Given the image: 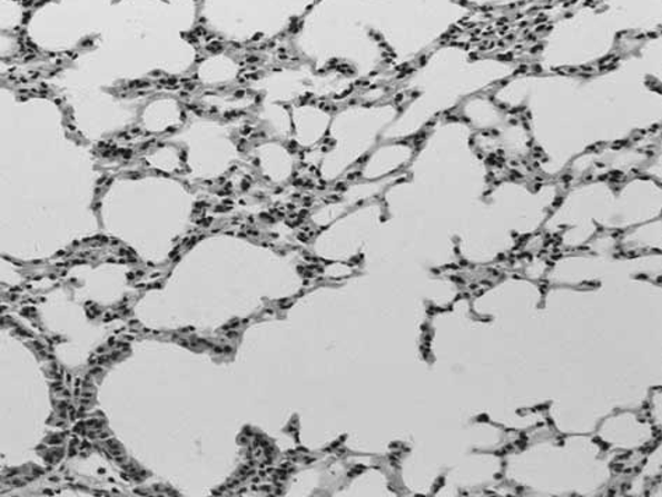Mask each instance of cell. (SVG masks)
Returning <instances> with one entry per match:
<instances>
[{"label":"cell","mask_w":662,"mask_h":497,"mask_svg":"<svg viewBox=\"0 0 662 497\" xmlns=\"http://www.w3.org/2000/svg\"><path fill=\"white\" fill-rule=\"evenodd\" d=\"M107 447L110 451L121 449V445H119L117 440H107Z\"/></svg>","instance_id":"7a4b0ae2"},{"label":"cell","mask_w":662,"mask_h":497,"mask_svg":"<svg viewBox=\"0 0 662 497\" xmlns=\"http://www.w3.org/2000/svg\"><path fill=\"white\" fill-rule=\"evenodd\" d=\"M101 369L100 368H96L93 371H91V374L97 375L100 374Z\"/></svg>","instance_id":"7c38bea8"},{"label":"cell","mask_w":662,"mask_h":497,"mask_svg":"<svg viewBox=\"0 0 662 497\" xmlns=\"http://www.w3.org/2000/svg\"><path fill=\"white\" fill-rule=\"evenodd\" d=\"M238 325H240V324H238V321H235V324H231L229 326H225L224 329L225 330L236 329V327H238Z\"/></svg>","instance_id":"5b68a950"},{"label":"cell","mask_w":662,"mask_h":497,"mask_svg":"<svg viewBox=\"0 0 662 497\" xmlns=\"http://www.w3.org/2000/svg\"><path fill=\"white\" fill-rule=\"evenodd\" d=\"M23 8L14 0H0V29H16L23 21Z\"/></svg>","instance_id":"6da1fadb"},{"label":"cell","mask_w":662,"mask_h":497,"mask_svg":"<svg viewBox=\"0 0 662 497\" xmlns=\"http://www.w3.org/2000/svg\"><path fill=\"white\" fill-rule=\"evenodd\" d=\"M48 444H50V445L62 444V438H52V439L48 440Z\"/></svg>","instance_id":"3957f363"},{"label":"cell","mask_w":662,"mask_h":497,"mask_svg":"<svg viewBox=\"0 0 662 497\" xmlns=\"http://www.w3.org/2000/svg\"><path fill=\"white\" fill-rule=\"evenodd\" d=\"M259 480H260L259 478H253V483H254V484H258V483H259Z\"/></svg>","instance_id":"2e32d148"},{"label":"cell","mask_w":662,"mask_h":497,"mask_svg":"<svg viewBox=\"0 0 662 497\" xmlns=\"http://www.w3.org/2000/svg\"><path fill=\"white\" fill-rule=\"evenodd\" d=\"M226 337L227 338H230V340H231V338H237L238 337V332L237 331H229V332H227Z\"/></svg>","instance_id":"8992f818"},{"label":"cell","mask_w":662,"mask_h":497,"mask_svg":"<svg viewBox=\"0 0 662 497\" xmlns=\"http://www.w3.org/2000/svg\"><path fill=\"white\" fill-rule=\"evenodd\" d=\"M178 344H180V346L182 347H191V341H187V340H178Z\"/></svg>","instance_id":"277c9868"},{"label":"cell","mask_w":662,"mask_h":497,"mask_svg":"<svg viewBox=\"0 0 662 497\" xmlns=\"http://www.w3.org/2000/svg\"><path fill=\"white\" fill-rule=\"evenodd\" d=\"M263 490L264 491H267V494H268V491L270 490V488H269V486H264Z\"/></svg>","instance_id":"9a60e30c"},{"label":"cell","mask_w":662,"mask_h":497,"mask_svg":"<svg viewBox=\"0 0 662 497\" xmlns=\"http://www.w3.org/2000/svg\"><path fill=\"white\" fill-rule=\"evenodd\" d=\"M108 436L110 435H108L107 431H105V434L100 435V439H108Z\"/></svg>","instance_id":"30bf717a"},{"label":"cell","mask_w":662,"mask_h":497,"mask_svg":"<svg viewBox=\"0 0 662 497\" xmlns=\"http://www.w3.org/2000/svg\"><path fill=\"white\" fill-rule=\"evenodd\" d=\"M36 347H37V349H40V351L43 348L40 342H36Z\"/></svg>","instance_id":"5bb4252c"},{"label":"cell","mask_w":662,"mask_h":497,"mask_svg":"<svg viewBox=\"0 0 662 497\" xmlns=\"http://www.w3.org/2000/svg\"><path fill=\"white\" fill-rule=\"evenodd\" d=\"M116 461H117L118 464H123V463H127V458H125L123 456H118V457L116 458Z\"/></svg>","instance_id":"52a82bcc"},{"label":"cell","mask_w":662,"mask_h":497,"mask_svg":"<svg viewBox=\"0 0 662 497\" xmlns=\"http://www.w3.org/2000/svg\"><path fill=\"white\" fill-rule=\"evenodd\" d=\"M225 352L230 354L231 352V347L230 346H225L224 347Z\"/></svg>","instance_id":"8fae6325"},{"label":"cell","mask_w":662,"mask_h":497,"mask_svg":"<svg viewBox=\"0 0 662 497\" xmlns=\"http://www.w3.org/2000/svg\"><path fill=\"white\" fill-rule=\"evenodd\" d=\"M263 455H264V450H255V453H254L255 458H259Z\"/></svg>","instance_id":"9c48e42d"},{"label":"cell","mask_w":662,"mask_h":497,"mask_svg":"<svg viewBox=\"0 0 662 497\" xmlns=\"http://www.w3.org/2000/svg\"><path fill=\"white\" fill-rule=\"evenodd\" d=\"M214 351H215L216 354H224V352H225V349H224V347H215V346H214Z\"/></svg>","instance_id":"ba28073f"},{"label":"cell","mask_w":662,"mask_h":497,"mask_svg":"<svg viewBox=\"0 0 662 497\" xmlns=\"http://www.w3.org/2000/svg\"><path fill=\"white\" fill-rule=\"evenodd\" d=\"M265 314L273 315L274 314V310L273 309H267V310H265Z\"/></svg>","instance_id":"4fadbf2b"}]
</instances>
